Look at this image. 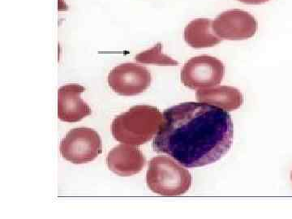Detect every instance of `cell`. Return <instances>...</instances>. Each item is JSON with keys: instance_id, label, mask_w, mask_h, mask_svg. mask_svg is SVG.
<instances>
[{"instance_id": "6da1fadb", "label": "cell", "mask_w": 292, "mask_h": 219, "mask_svg": "<svg viewBox=\"0 0 292 219\" xmlns=\"http://www.w3.org/2000/svg\"><path fill=\"white\" fill-rule=\"evenodd\" d=\"M162 125L153 142L187 168L207 166L221 159L233 142L234 127L229 113L203 103H180L162 114Z\"/></svg>"}, {"instance_id": "7a4b0ae2", "label": "cell", "mask_w": 292, "mask_h": 219, "mask_svg": "<svg viewBox=\"0 0 292 219\" xmlns=\"http://www.w3.org/2000/svg\"><path fill=\"white\" fill-rule=\"evenodd\" d=\"M162 119V114L156 107L137 105L113 120L111 132L118 142L142 145L157 134Z\"/></svg>"}, {"instance_id": "3957f363", "label": "cell", "mask_w": 292, "mask_h": 219, "mask_svg": "<svg viewBox=\"0 0 292 219\" xmlns=\"http://www.w3.org/2000/svg\"><path fill=\"white\" fill-rule=\"evenodd\" d=\"M146 183L153 192L164 197L183 195L189 190L191 176L187 169L172 158H153L146 174Z\"/></svg>"}, {"instance_id": "277c9868", "label": "cell", "mask_w": 292, "mask_h": 219, "mask_svg": "<svg viewBox=\"0 0 292 219\" xmlns=\"http://www.w3.org/2000/svg\"><path fill=\"white\" fill-rule=\"evenodd\" d=\"M59 151L62 157L71 163H87L103 152L101 137L93 129L77 128L67 132L61 140Z\"/></svg>"}, {"instance_id": "5b68a950", "label": "cell", "mask_w": 292, "mask_h": 219, "mask_svg": "<svg viewBox=\"0 0 292 219\" xmlns=\"http://www.w3.org/2000/svg\"><path fill=\"white\" fill-rule=\"evenodd\" d=\"M225 66L221 60L209 56L191 58L182 68V83L193 90L209 89L221 83Z\"/></svg>"}, {"instance_id": "8992f818", "label": "cell", "mask_w": 292, "mask_h": 219, "mask_svg": "<svg viewBox=\"0 0 292 219\" xmlns=\"http://www.w3.org/2000/svg\"><path fill=\"white\" fill-rule=\"evenodd\" d=\"M108 85L121 96H136L150 87L151 74L146 67L134 63H125L109 73Z\"/></svg>"}, {"instance_id": "52a82bcc", "label": "cell", "mask_w": 292, "mask_h": 219, "mask_svg": "<svg viewBox=\"0 0 292 219\" xmlns=\"http://www.w3.org/2000/svg\"><path fill=\"white\" fill-rule=\"evenodd\" d=\"M212 28L222 39L239 41L253 38L257 33L258 23L249 12L232 9L218 15L212 23Z\"/></svg>"}, {"instance_id": "ba28073f", "label": "cell", "mask_w": 292, "mask_h": 219, "mask_svg": "<svg viewBox=\"0 0 292 219\" xmlns=\"http://www.w3.org/2000/svg\"><path fill=\"white\" fill-rule=\"evenodd\" d=\"M85 87L77 84H68L59 88L58 91V117L63 122L81 121L92 111L87 103L81 99Z\"/></svg>"}, {"instance_id": "9c48e42d", "label": "cell", "mask_w": 292, "mask_h": 219, "mask_svg": "<svg viewBox=\"0 0 292 219\" xmlns=\"http://www.w3.org/2000/svg\"><path fill=\"white\" fill-rule=\"evenodd\" d=\"M145 162L142 152L130 144L115 146L108 153L107 157L109 170L117 176L124 177L138 174L145 166Z\"/></svg>"}, {"instance_id": "30bf717a", "label": "cell", "mask_w": 292, "mask_h": 219, "mask_svg": "<svg viewBox=\"0 0 292 219\" xmlns=\"http://www.w3.org/2000/svg\"><path fill=\"white\" fill-rule=\"evenodd\" d=\"M196 97L199 103L213 105L227 111L239 109L244 103L243 94L231 86H217L199 89Z\"/></svg>"}, {"instance_id": "8fae6325", "label": "cell", "mask_w": 292, "mask_h": 219, "mask_svg": "<svg viewBox=\"0 0 292 219\" xmlns=\"http://www.w3.org/2000/svg\"><path fill=\"white\" fill-rule=\"evenodd\" d=\"M212 23L211 20L205 18L191 20L184 29L186 43L196 49L212 47L220 43L223 39L213 32Z\"/></svg>"}, {"instance_id": "7c38bea8", "label": "cell", "mask_w": 292, "mask_h": 219, "mask_svg": "<svg viewBox=\"0 0 292 219\" xmlns=\"http://www.w3.org/2000/svg\"><path fill=\"white\" fill-rule=\"evenodd\" d=\"M162 45L158 43L151 49L141 52L135 57V60L144 64H156L160 66L178 65L176 60L162 53Z\"/></svg>"}, {"instance_id": "4fadbf2b", "label": "cell", "mask_w": 292, "mask_h": 219, "mask_svg": "<svg viewBox=\"0 0 292 219\" xmlns=\"http://www.w3.org/2000/svg\"><path fill=\"white\" fill-rule=\"evenodd\" d=\"M238 1L245 4H250V5H260V4L269 2L270 0H238Z\"/></svg>"}, {"instance_id": "5bb4252c", "label": "cell", "mask_w": 292, "mask_h": 219, "mask_svg": "<svg viewBox=\"0 0 292 219\" xmlns=\"http://www.w3.org/2000/svg\"><path fill=\"white\" fill-rule=\"evenodd\" d=\"M291 180H292V172H291Z\"/></svg>"}]
</instances>
